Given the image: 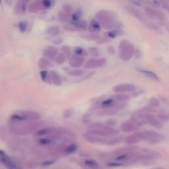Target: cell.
<instances>
[{
    "mask_svg": "<svg viewBox=\"0 0 169 169\" xmlns=\"http://www.w3.org/2000/svg\"><path fill=\"white\" fill-rule=\"evenodd\" d=\"M40 118V115L37 112L33 111H20L15 112L11 116L12 122H24L36 121Z\"/></svg>",
    "mask_w": 169,
    "mask_h": 169,
    "instance_id": "obj_1",
    "label": "cell"
},
{
    "mask_svg": "<svg viewBox=\"0 0 169 169\" xmlns=\"http://www.w3.org/2000/svg\"><path fill=\"white\" fill-rule=\"evenodd\" d=\"M97 19L99 23L102 25L104 29H111L116 25V21L111 13L106 11H100L97 14Z\"/></svg>",
    "mask_w": 169,
    "mask_h": 169,
    "instance_id": "obj_2",
    "label": "cell"
},
{
    "mask_svg": "<svg viewBox=\"0 0 169 169\" xmlns=\"http://www.w3.org/2000/svg\"><path fill=\"white\" fill-rule=\"evenodd\" d=\"M143 123L139 120L132 119L131 120L126 121L120 125L122 131L124 132H131L137 130L139 127H140Z\"/></svg>",
    "mask_w": 169,
    "mask_h": 169,
    "instance_id": "obj_3",
    "label": "cell"
},
{
    "mask_svg": "<svg viewBox=\"0 0 169 169\" xmlns=\"http://www.w3.org/2000/svg\"><path fill=\"white\" fill-rule=\"evenodd\" d=\"M120 53V56L122 60L129 61L132 58L134 54V46L130 43H128L127 45L122 48Z\"/></svg>",
    "mask_w": 169,
    "mask_h": 169,
    "instance_id": "obj_4",
    "label": "cell"
},
{
    "mask_svg": "<svg viewBox=\"0 0 169 169\" xmlns=\"http://www.w3.org/2000/svg\"><path fill=\"white\" fill-rule=\"evenodd\" d=\"M135 90H136V86L131 83H122L116 85L113 88L114 92L118 94L132 92Z\"/></svg>",
    "mask_w": 169,
    "mask_h": 169,
    "instance_id": "obj_5",
    "label": "cell"
},
{
    "mask_svg": "<svg viewBox=\"0 0 169 169\" xmlns=\"http://www.w3.org/2000/svg\"><path fill=\"white\" fill-rule=\"evenodd\" d=\"M145 11L147 15L151 17L152 18H155L159 19V20H164L166 19L165 14L163 13L162 11H158L156 9L152 8L150 7H145Z\"/></svg>",
    "mask_w": 169,
    "mask_h": 169,
    "instance_id": "obj_6",
    "label": "cell"
},
{
    "mask_svg": "<svg viewBox=\"0 0 169 169\" xmlns=\"http://www.w3.org/2000/svg\"><path fill=\"white\" fill-rule=\"evenodd\" d=\"M0 158L2 163L6 166L8 169H18L17 166L15 164L13 161L6 155V153H4L3 151L0 150Z\"/></svg>",
    "mask_w": 169,
    "mask_h": 169,
    "instance_id": "obj_7",
    "label": "cell"
},
{
    "mask_svg": "<svg viewBox=\"0 0 169 169\" xmlns=\"http://www.w3.org/2000/svg\"><path fill=\"white\" fill-rule=\"evenodd\" d=\"M106 60L104 58H100V59H92L89 60L86 63L85 65V67L86 68H98L102 67L106 63Z\"/></svg>",
    "mask_w": 169,
    "mask_h": 169,
    "instance_id": "obj_8",
    "label": "cell"
},
{
    "mask_svg": "<svg viewBox=\"0 0 169 169\" xmlns=\"http://www.w3.org/2000/svg\"><path fill=\"white\" fill-rule=\"evenodd\" d=\"M127 11H128L129 13H131V15L136 17V19H138L139 21H140L141 23H143V24H145L147 26V27H148L149 24H150V22H149L147 20H146V19L142 15L141 13H139L138 11H137L136 9L134 8V7H126Z\"/></svg>",
    "mask_w": 169,
    "mask_h": 169,
    "instance_id": "obj_9",
    "label": "cell"
},
{
    "mask_svg": "<svg viewBox=\"0 0 169 169\" xmlns=\"http://www.w3.org/2000/svg\"><path fill=\"white\" fill-rule=\"evenodd\" d=\"M85 58L78 56H72L70 59V65L73 67H79L84 62Z\"/></svg>",
    "mask_w": 169,
    "mask_h": 169,
    "instance_id": "obj_10",
    "label": "cell"
},
{
    "mask_svg": "<svg viewBox=\"0 0 169 169\" xmlns=\"http://www.w3.org/2000/svg\"><path fill=\"white\" fill-rule=\"evenodd\" d=\"M58 50L54 47H48V48H46L45 50V53H44V55L46 56V58H49L50 59L55 58L56 57V56L58 55Z\"/></svg>",
    "mask_w": 169,
    "mask_h": 169,
    "instance_id": "obj_11",
    "label": "cell"
},
{
    "mask_svg": "<svg viewBox=\"0 0 169 169\" xmlns=\"http://www.w3.org/2000/svg\"><path fill=\"white\" fill-rule=\"evenodd\" d=\"M138 70H139V72L143 73V74L144 75H145L146 77L150 78V79H153V80L156 81H159V77H158L157 75H156L155 73L151 72V71L147 70H143V69H139Z\"/></svg>",
    "mask_w": 169,
    "mask_h": 169,
    "instance_id": "obj_12",
    "label": "cell"
},
{
    "mask_svg": "<svg viewBox=\"0 0 169 169\" xmlns=\"http://www.w3.org/2000/svg\"><path fill=\"white\" fill-rule=\"evenodd\" d=\"M89 31L91 33H99L101 31V26L99 22L96 20H92L90 21L89 26Z\"/></svg>",
    "mask_w": 169,
    "mask_h": 169,
    "instance_id": "obj_13",
    "label": "cell"
},
{
    "mask_svg": "<svg viewBox=\"0 0 169 169\" xmlns=\"http://www.w3.org/2000/svg\"><path fill=\"white\" fill-rule=\"evenodd\" d=\"M26 11V3L24 1H19L15 7V11L18 15L24 13Z\"/></svg>",
    "mask_w": 169,
    "mask_h": 169,
    "instance_id": "obj_14",
    "label": "cell"
},
{
    "mask_svg": "<svg viewBox=\"0 0 169 169\" xmlns=\"http://www.w3.org/2000/svg\"><path fill=\"white\" fill-rule=\"evenodd\" d=\"M42 9H45L42 4V1L35 2V3H32L29 7V10L31 12H36Z\"/></svg>",
    "mask_w": 169,
    "mask_h": 169,
    "instance_id": "obj_15",
    "label": "cell"
},
{
    "mask_svg": "<svg viewBox=\"0 0 169 169\" xmlns=\"http://www.w3.org/2000/svg\"><path fill=\"white\" fill-rule=\"evenodd\" d=\"M50 75L51 79H52L53 83H54L56 85H61V84H62V81H61L60 76L58 75V73L54 72H52Z\"/></svg>",
    "mask_w": 169,
    "mask_h": 169,
    "instance_id": "obj_16",
    "label": "cell"
},
{
    "mask_svg": "<svg viewBox=\"0 0 169 169\" xmlns=\"http://www.w3.org/2000/svg\"><path fill=\"white\" fill-rule=\"evenodd\" d=\"M72 24L76 27H78L83 30H87V23L85 21H77L73 22Z\"/></svg>",
    "mask_w": 169,
    "mask_h": 169,
    "instance_id": "obj_17",
    "label": "cell"
},
{
    "mask_svg": "<svg viewBox=\"0 0 169 169\" xmlns=\"http://www.w3.org/2000/svg\"><path fill=\"white\" fill-rule=\"evenodd\" d=\"M74 53L75 55H77L78 56H86L88 55V52L84 48L81 47H76L74 50Z\"/></svg>",
    "mask_w": 169,
    "mask_h": 169,
    "instance_id": "obj_18",
    "label": "cell"
},
{
    "mask_svg": "<svg viewBox=\"0 0 169 169\" xmlns=\"http://www.w3.org/2000/svg\"><path fill=\"white\" fill-rule=\"evenodd\" d=\"M115 105V100L114 99H107L104 100L102 103V106L108 108H111V107Z\"/></svg>",
    "mask_w": 169,
    "mask_h": 169,
    "instance_id": "obj_19",
    "label": "cell"
},
{
    "mask_svg": "<svg viewBox=\"0 0 169 169\" xmlns=\"http://www.w3.org/2000/svg\"><path fill=\"white\" fill-rule=\"evenodd\" d=\"M129 99V96L128 95L124 94V93H120L116 95L115 97V100H118L120 102H124L126 100H128Z\"/></svg>",
    "mask_w": 169,
    "mask_h": 169,
    "instance_id": "obj_20",
    "label": "cell"
},
{
    "mask_svg": "<svg viewBox=\"0 0 169 169\" xmlns=\"http://www.w3.org/2000/svg\"><path fill=\"white\" fill-rule=\"evenodd\" d=\"M52 131H53L52 128H43V129H40V130H38V131H36V136H45V135H47L48 134L51 133Z\"/></svg>",
    "mask_w": 169,
    "mask_h": 169,
    "instance_id": "obj_21",
    "label": "cell"
},
{
    "mask_svg": "<svg viewBox=\"0 0 169 169\" xmlns=\"http://www.w3.org/2000/svg\"><path fill=\"white\" fill-rule=\"evenodd\" d=\"M38 65L39 67L42 68V69H45V68H47L50 66V62H49L46 59L42 58L39 60Z\"/></svg>",
    "mask_w": 169,
    "mask_h": 169,
    "instance_id": "obj_22",
    "label": "cell"
},
{
    "mask_svg": "<svg viewBox=\"0 0 169 169\" xmlns=\"http://www.w3.org/2000/svg\"><path fill=\"white\" fill-rule=\"evenodd\" d=\"M159 100L156 97H152L149 99V105L151 108H155L159 106Z\"/></svg>",
    "mask_w": 169,
    "mask_h": 169,
    "instance_id": "obj_23",
    "label": "cell"
},
{
    "mask_svg": "<svg viewBox=\"0 0 169 169\" xmlns=\"http://www.w3.org/2000/svg\"><path fill=\"white\" fill-rule=\"evenodd\" d=\"M138 141V138L136 136V135H131V136H129L126 138V143L128 144H131V143H137Z\"/></svg>",
    "mask_w": 169,
    "mask_h": 169,
    "instance_id": "obj_24",
    "label": "cell"
},
{
    "mask_svg": "<svg viewBox=\"0 0 169 169\" xmlns=\"http://www.w3.org/2000/svg\"><path fill=\"white\" fill-rule=\"evenodd\" d=\"M48 33L52 36H56L58 34H60V29L57 27V26H52V27L49 28Z\"/></svg>",
    "mask_w": 169,
    "mask_h": 169,
    "instance_id": "obj_25",
    "label": "cell"
},
{
    "mask_svg": "<svg viewBox=\"0 0 169 169\" xmlns=\"http://www.w3.org/2000/svg\"><path fill=\"white\" fill-rule=\"evenodd\" d=\"M65 56L64 54L63 53H60L56 56V57L55 58V62H57L58 64H62V63L64 62L65 61Z\"/></svg>",
    "mask_w": 169,
    "mask_h": 169,
    "instance_id": "obj_26",
    "label": "cell"
},
{
    "mask_svg": "<svg viewBox=\"0 0 169 169\" xmlns=\"http://www.w3.org/2000/svg\"><path fill=\"white\" fill-rule=\"evenodd\" d=\"M81 12L80 11H75V13L72 15V19L73 22L79 21V18L81 17Z\"/></svg>",
    "mask_w": 169,
    "mask_h": 169,
    "instance_id": "obj_27",
    "label": "cell"
},
{
    "mask_svg": "<svg viewBox=\"0 0 169 169\" xmlns=\"http://www.w3.org/2000/svg\"><path fill=\"white\" fill-rule=\"evenodd\" d=\"M27 26H28V24L25 21H21L19 23V30H20L21 32H25V31L26 30V29H27Z\"/></svg>",
    "mask_w": 169,
    "mask_h": 169,
    "instance_id": "obj_28",
    "label": "cell"
},
{
    "mask_svg": "<svg viewBox=\"0 0 169 169\" xmlns=\"http://www.w3.org/2000/svg\"><path fill=\"white\" fill-rule=\"evenodd\" d=\"M50 75L48 74L47 71H42V72H40V76H41L42 79L45 82H48L47 80L50 78V77H48V76H50Z\"/></svg>",
    "mask_w": 169,
    "mask_h": 169,
    "instance_id": "obj_29",
    "label": "cell"
},
{
    "mask_svg": "<svg viewBox=\"0 0 169 169\" xmlns=\"http://www.w3.org/2000/svg\"><path fill=\"white\" fill-rule=\"evenodd\" d=\"M158 119L161 122H166L169 120V116L166 114L160 113L158 114Z\"/></svg>",
    "mask_w": 169,
    "mask_h": 169,
    "instance_id": "obj_30",
    "label": "cell"
},
{
    "mask_svg": "<svg viewBox=\"0 0 169 169\" xmlns=\"http://www.w3.org/2000/svg\"><path fill=\"white\" fill-rule=\"evenodd\" d=\"M85 164H86L87 166H89V167H91V168H98L97 163L94 161H92V160L86 161H85Z\"/></svg>",
    "mask_w": 169,
    "mask_h": 169,
    "instance_id": "obj_31",
    "label": "cell"
},
{
    "mask_svg": "<svg viewBox=\"0 0 169 169\" xmlns=\"http://www.w3.org/2000/svg\"><path fill=\"white\" fill-rule=\"evenodd\" d=\"M76 149H77V146H76L75 144H72V145H69L67 148H66L65 151L68 153H73V152H75L76 151Z\"/></svg>",
    "mask_w": 169,
    "mask_h": 169,
    "instance_id": "obj_32",
    "label": "cell"
},
{
    "mask_svg": "<svg viewBox=\"0 0 169 169\" xmlns=\"http://www.w3.org/2000/svg\"><path fill=\"white\" fill-rule=\"evenodd\" d=\"M83 72L81 70H75L72 71V72H71L70 73V75H72V76H80L83 74Z\"/></svg>",
    "mask_w": 169,
    "mask_h": 169,
    "instance_id": "obj_33",
    "label": "cell"
},
{
    "mask_svg": "<svg viewBox=\"0 0 169 169\" xmlns=\"http://www.w3.org/2000/svg\"><path fill=\"white\" fill-rule=\"evenodd\" d=\"M42 4L45 9L50 8V7L52 6L53 2L51 1H48V0H45V1H42Z\"/></svg>",
    "mask_w": 169,
    "mask_h": 169,
    "instance_id": "obj_34",
    "label": "cell"
},
{
    "mask_svg": "<svg viewBox=\"0 0 169 169\" xmlns=\"http://www.w3.org/2000/svg\"><path fill=\"white\" fill-rule=\"evenodd\" d=\"M68 17L67 16V14L63 13H60L58 15V19L62 21H65L67 19Z\"/></svg>",
    "mask_w": 169,
    "mask_h": 169,
    "instance_id": "obj_35",
    "label": "cell"
},
{
    "mask_svg": "<svg viewBox=\"0 0 169 169\" xmlns=\"http://www.w3.org/2000/svg\"><path fill=\"white\" fill-rule=\"evenodd\" d=\"M50 140L48 139H41L39 141V143L41 144H43V145H47V144L50 143Z\"/></svg>",
    "mask_w": 169,
    "mask_h": 169,
    "instance_id": "obj_36",
    "label": "cell"
},
{
    "mask_svg": "<svg viewBox=\"0 0 169 169\" xmlns=\"http://www.w3.org/2000/svg\"><path fill=\"white\" fill-rule=\"evenodd\" d=\"M117 122L114 120H110L107 121V124H108L110 126H115V124H116Z\"/></svg>",
    "mask_w": 169,
    "mask_h": 169,
    "instance_id": "obj_37",
    "label": "cell"
},
{
    "mask_svg": "<svg viewBox=\"0 0 169 169\" xmlns=\"http://www.w3.org/2000/svg\"><path fill=\"white\" fill-rule=\"evenodd\" d=\"M62 50L63 51V52H64L65 54H67V56L70 55V48L67 47V46H63Z\"/></svg>",
    "mask_w": 169,
    "mask_h": 169,
    "instance_id": "obj_38",
    "label": "cell"
},
{
    "mask_svg": "<svg viewBox=\"0 0 169 169\" xmlns=\"http://www.w3.org/2000/svg\"><path fill=\"white\" fill-rule=\"evenodd\" d=\"M63 9H64V10L66 12H69L72 10V7L70 6H68V5H64V6H63Z\"/></svg>",
    "mask_w": 169,
    "mask_h": 169,
    "instance_id": "obj_39",
    "label": "cell"
},
{
    "mask_svg": "<svg viewBox=\"0 0 169 169\" xmlns=\"http://www.w3.org/2000/svg\"><path fill=\"white\" fill-rule=\"evenodd\" d=\"M108 50L109 52H111V54H115V49L113 46H109Z\"/></svg>",
    "mask_w": 169,
    "mask_h": 169,
    "instance_id": "obj_40",
    "label": "cell"
}]
</instances>
